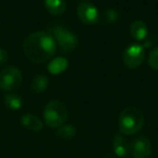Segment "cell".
I'll use <instances>...</instances> for the list:
<instances>
[{"label":"cell","mask_w":158,"mask_h":158,"mask_svg":"<svg viewBox=\"0 0 158 158\" xmlns=\"http://www.w3.org/2000/svg\"><path fill=\"white\" fill-rule=\"evenodd\" d=\"M44 8L50 14L60 15L66 10L65 0H44Z\"/></svg>","instance_id":"12"},{"label":"cell","mask_w":158,"mask_h":158,"mask_svg":"<svg viewBox=\"0 0 158 158\" xmlns=\"http://www.w3.org/2000/svg\"><path fill=\"white\" fill-rule=\"evenodd\" d=\"M148 65L151 66L153 69L158 70V47L154 49L151 52V54H149Z\"/></svg>","instance_id":"18"},{"label":"cell","mask_w":158,"mask_h":158,"mask_svg":"<svg viewBox=\"0 0 158 158\" xmlns=\"http://www.w3.org/2000/svg\"><path fill=\"white\" fill-rule=\"evenodd\" d=\"M130 34L134 40L143 41L146 39L147 35H148V27H147L146 23L143 21H134L130 26Z\"/></svg>","instance_id":"9"},{"label":"cell","mask_w":158,"mask_h":158,"mask_svg":"<svg viewBox=\"0 0 158 158\" xmlns=\"http://www.w3.org/2000/svg\"><path fill=\"white\" fill-rule=\"evenodd\" d=\"M8 61V53L5 49L0 48V65L5 64Z\"/></svg>","instance_id":"19"},{"label":"cell","mask_w":158,"mask_h":158,"mask_svg":"<svg viewBox=\"0 0 158 158\" xmlns=\"http://www.w3.org/2000/svg\"><path fill=\"white\" fill-rule=\"evenodd\" d=\"M144 57V47L140 44H130L129 47L125 49L123 54V63L130 69H135L139 66L142 65Z\"/></svg>","instance_id":"6"},{"label":"cell","mask_w":158,"mask_h":158,"mask_svg":"<svg viewBox=\"0 0 158 158\" xmlns=\"http://www.w3.org/2000/svg\"><path fill=\"white\" fill-rule=\"evenodd\" d=\"M113 148L114 153L118 157H126L130 153V145L129 142L123 138L121 134H116L113 140Z\"/></svg>","instance_id":"10"},{"label":"cell","mask_w":158,"mask_h":158,"mask_svg":"<svg viewBox=\"0 0 158 158\" xmlns=\"http://www.w3.org/2000/svg\"><path fill=\"white\" fill-rule=\"evenodd\" d=\"M68 67V62L65 57H56L49 62L48 70L52 75H60Z\"/></svg>","instance_id":"13"},{"label":"cell","mask_w":158,"mask_h":158,"mask_svg":"<svg viewBox=\"0 0 158 158\" xmlns=\"http://www.w3.org/2000/svg\"><path fill=\"white\" fill-rule=\"evenodd\" d=\"M77 15L82 23L93 25L99 21V11L90 2H82L77 8Z\"/></svg>","instance_id":"8"},{"label":"cell","mask_w":158,"mask_h":158,"mask_svg":"<svg viewBox=\"0 0 158 158\" xmlns=\"http://www.w3.org/2000/svg\"><path fill=\"white\" fill-rule=\"evenodd\" d=\"M76 128L74 126L70 125H62L61 127L57 128L56 130V135L60 139L63 140H70V139L75 138L76 135Z\"/></svg>","instance_id":"15"},{"label":"cell","mask_w":158,"mask_h":158,"mask_svg":"<svg viewBox=\"0 0 158 158\" xmlns=\"http://www.w3.org/2000/svg\"><path fill=\"white\" fill-rule=\"evenodd\" d=\"M21 123L24 126L25 128H27L31 131H41L44 129V123L40 120L38 117H36L35 115H31V114H26L24 116H22L21 118Z\"/></svg>","instance_id":"11"},{"label":"cell","mask_w":158,"mask_h":158,"mask_svg":"<svg viewBox=\"0 0 158 158\" xmlns=\"http://www.w3.org/2000/svg\"><path fill=\"white\" fill-rule=\"evenodd\" d=\"M5 103L10 110H20L22 107V104H23V101L21 99L20 95L18 94H14V93H10V94H6L5 98Z\"/></svg>","instance_id":"16"},{"label":"cell","mask_w":158,"mask_h":158,"mask_svg":"<svg viewBox=\"0 0 158 158\" xmlns=\"http://www.w3.org/2000/svg\"><path fill=\"white\" fill-rule=\"evenodd\" d=\"M68 118L66 106L60 101H51L44 110V120L50 128H59L64 125Z\"/></svg>","instance_id":"3"},{"label":"cell","mask_w":158,"mask_h":158,"mask_svg":"<svg viewBox=\"0 0 158 158\" xmlns=\"http://www.w3.org/2000/svg\"><path fill=\"white\" fill-rule=\"evenodd\" d=\"M48 85H49L48 77L44 76V75H37L33 79V82H31V90L36 94H40V93L44 92L47 90Z\"/></svg>","instance_id":"14"},{"label":"cell","mask_w":158,"mask_h":158,"mask_svg":"<svg viewBox=\"0 0 158 158\" xmlns=\"http://www.w3.org/2000/svg\"><path fill=\"white\" fill-rule=\"evenodd\" d=\"M51 35L54 37L56 42L59 44L61 51L63 53H69L70 51L75 50L78 47V38L74 33L68 31L63 26H54L52 28Z\"/></svg>","instance_id":"4"},{"label":"cell","mask_w":158,"mask_h":158,"mask_svg":"<svg viewBox=\"0 0 158 158\" xmlns=\"http://www.w3.org/2000/svg\"><path fill=\"white\" fill-rule=\"evenodd\" d=\"M23 76L15 66H9L0 72V89L3 91H14L22 85Z\"/></svg>","instance_id":"5"},{"label":"cell","mask_w":158,"mask_h":158,"mask_svg":"<svg viewBox=\"0 0 158 158\" xmlns=\"http://www.w3.org/2000/svg\"><path fill=\"white\" fill-rule=\"evenodd\" d=\"M105 21L108 23V24H114V23H117L119 20V14L116 10L114 9H108L105 11Z\"/></svg>","instance_id":"17"},{"label":"cell","mask_w":158,"mask_h":158,"mask_svg":"<svg viewBox=\"0 0 158 158\" xmlns=\"http://www.w3.org/2000/svg\"><path fill=\"white\" fill-rule=\"evenodd\" d=\"M82 1H85V2H87V1H88V0H82Z\"/></svg>","instance_id":"20"},{"label":"cell","mask_w":158,"mask_h":158,"mask_svg":"<svg viewBox=\"0 0 158 158\" xmlns=\"http://www.w3.org/2000/svg\"><path fill=\"white\" fill-rule=\"evenodd\" d=\"M130 153L134 158H148L152 153V145L145 135H136L129 143Z\"/></svg>","instance_id":"7"},{"label":"cell","mask_w":158,"mask_h":158,"mask_svg":"<svg viewBox=\"0 0 158 158\" xmlns=\"http://www.w3.org/2000/svg\"><path fill=\"white\" fill-rule=\"evenodd\" d=\"M56 42L51 34L47 31H36L28 35L23 42V51L31 62L42 64L54 55Z\"/></svg>","instance_id":"1"},{"label":"cell","mask_w":158,"mask_h":158,"mask_svg":"<svg viewBox=\"0 0 158 158\" xmlns=\"http://www.w3.org/2000/svg\"><path fill=\"white\" fill-rule=\"evenodd\" d=\"M133 158H134V157H133Z\"/></svg>","instance_id":"21"},{"label":"cell","mask_w":158,"mask_h":158,"mask_svg":"<svg viewBox=\"0 0 158 158\" xmlns=\"http://www.w3.org/2000/svg\"><path fill=\"white\" fill-rule=\"evenodd\" d=\"M144 125V116L139 108L129 106L120 113L118 118V127L123 134L131 135L142 129Z\"/></svg>","instance_id":"2"}]
</instances>
